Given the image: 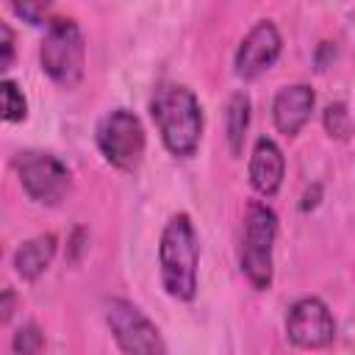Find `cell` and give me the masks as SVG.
<instances>
[{"label":"cell","mask_w":355,"mask_h":355,"mask_svg":"<svg viewBox=\"0 0 355 355\" xmlns=\"http://www.w3.org/2000/svg\"><path fill=\"white\" fill-rule=\"evenodd\" d=\"M150 114L172 155L191 158L197 153L202 139V108L191 89L180 83H161L150 100Z\"/></svg>","instance_id":"1"},{"label":"cell","mask_w":355,"mask_h":355,"mask_svg":"<svg viewBox=\"0 0 355 355\" xmlns=\"http://www.w3.org/2000/svg\"><path fill=\"white\" fill-rule=\"evenodd\" d=\"M158 269L161 286L172 300L189 302L197 294V269H200V239L189 214H175L158 241Z\"/></svg>","instance_id":"2"},{"label":"cell","mask_w":355,"mask_h":355,"mask_svg":"<svg viewBox=\"0 0 355 355\" xmlns=\"http://www.w3.org/2000/svg\"><path fill=\"white\" fill-rule=\"evenodd\" d=\"M275 239H277V214L263 202H252L244 216L239 263L244 277L258 291H266L275 277Z\"/></svg>","instance_id":"3"},{"label":"cell","mask_w":355,"mask_h":355,"mask_svg":"<svg viewBox=\"0 0 355 355\" xmlns=\"http://www.w3.org/2000/svg\"><path fill=\"white\" fill-rule=\"evenodd\" d=\"M44 75L61 89H75L86 72V39L75 19H53L39 47Z\"/></svg>","instance_id":"4"},{"label":"cell","mask_w":355,"mask_h":355,"mask_svg":"<svg viewBox=\"0 0 355 355\" xmlns=\"http://www.w3.org/2000/svg\"><path fill=\"white\" fill-rule=\"evenodd\" d=\"M97 147L103 153V158L122 169V172H133L139 169L141 158H144V147H147V136L141 128V119L128 111V108H114L108 111L100 122H97Z\"/></svg>","instance_id":"5"},{"label":"cell","mask_w":355,"mask_h":355,"mask_svg":"<svg viewBox=\"0 0 355 355\" xmlns=\"http://www.w3.org/2000/svg\"><path fill=\"white\" fill-rule=\"evenodd\" d=\"M25 194L39 205H58L72 186V175L61 158L42 150H25L14 158Z\"/></svg>","instance_id":"6"},{"label":"cell","mask_w":355,"mask_h":355,"mask_svg":"<svg viewBox=\"0 0 355 355\" xmlns=\"http://www.w3.org/2000/svg\"><path fill=\"white\" fill-rule=\"evenodd\" d=\"M103 313H105V324L111 327V336L122 352H130V355L166 352V344L161 341L158 327L150 322V316L139 305H133L122 297H111V300H105Z\"/></svg>","instance_id":"7"},{"label":"cell","mask_w":355,"mask_h":355,"mask_svg":"<svg viewBox=\"0 0 355 355\" xmlns=\"http://www.w3.org/2000/svg\"><path fill=\"white\" fill-rule=\"evenodd\" d=\"M286 336L302 349H322L336 338V319L319 297H302L286 313Z\"/></svg>","instance_id":"8"},{"label":"cell","mask_w":355,"mask_h":355,"mask_svg":"<svg viewBox=\"0 0 355 355\" xmlns=\"http://www.w3.org/2000/svg\"><path fill=\"white\" fill-rule=\"evenodd\" d=\"M280 50H283V39H280V31L275 28V22H269V19L255 22L236 50V61H233L236 75L244 80L258 78L277 61Z\"/></svg>","instance_id":"9"},{"label":"cell","mask_w":355,"mask_h":355,"mask_svg":"<svg viewBox=\"0 0 355 355\" xmlns=\"http://www.w3.org/2000/svg\"><path fill=\"white\" fill-rule=\"evenodd\" d=\"M313 103H316V94L308 83H291V86H283L277 94H275V103H272V119H275V128L283 133V136H297L308 119H311V111H313Z\"/></svg>","instance_id":"10"},{"label":"cell","mask_w":355,"mask_h":355,"mask_svg":"<svg viewBox=\"0 0 355 355\" xmlns=\"http://www.w3.org/2000/svg\"><path fill=\"white\" fill-rule=\"evenodd\" d=\"M283 175H286L283 150L272 139L261 136L252 147V155H250V183H252V189L261 197H275L283 186Z\"/></svg>","instance_id":"11"},{"label":"cell","mask_w":355,"mask_h":355,"mask_svg":"<svg viewBox=\"0 0 355 355\" xmlns=\"http://www.w3.org/2000/svg\"><path fill=\"white\" fill-rule=\"evenodd\" d=\"M55 247H58V241H55L53 233H42V236H36V239H28V241H25L22 247H17V252H14V269H17V275L25 277V280L42 277L44 269H47V266L53 263V258H55Z\"/></svg>","instance_id":"12"},{"label":"cell","mask_w":355,"mask_h":355,"mask_svg":"<svg viewBox=\"0 0 355 355\" xmlns=\"http://www.w3.org/2000/svg\"><path fill=\"white\" fill-rule=\"evenodd\" d=\"M225 125H227V144L233 155H241L244 150V139H247V128H250V97L244 92H236L227 100V114H225Z\"/></svg>","instance_id":"13"},{"label":"cell","mask_w":355,"mask_h":355,"mask_svg":"<svg viewBox=\"0 0 355 355\" xmlns=\"http://www.w3.org/2000/svg\"><path fill=\"white\" fill-rule=\"evenodd\" d=\"M322 125H324V130H327L333 139H338V141H347V139H352V133H355L352 114H349V108H347L344 103H330V105L322 111Z\"/></svg>","instance_id":"14"},{"label":"cell","mask_w":355,"mask_h":355,"mask_svg":"<svg viewBox=\"0 0 355 355\" xmlns=\"http://www.w3.org/2000/svg\"><path fill=\"white\" fill-rule=\"evenodd\" d=\"M0 97H3V119L6 122H22L28 116V100L11 78H6L0 83Z\"/></svg>","instance_id":"15"},{"label":"cell","mask_w":355,"mask_h":355,"mask_svg":"<svg viewBox=\"0 0 355 355\" xmlns=\"http://www.w3.org/2000/svg\"><path fill=\"white\" fill-rule=\"evenodd\" d=\"M55 0H11L14 14L28 25H44L50 19Z\"/></svg>","instance_id":"16"},{"label":"cell","mask_w":355,"mask_h":355,"mask_svg":"<svg viewBox=\"0 0 355 355\" xmlns=\"http://www.w3.org/2000/svg\"><path fill=\"white\" fill-rule=\"evenodd\" d=\"M11 349L14 352H22V355H33V352H42L44 349V333L36 327V324H22L14 338H11Z\"/></svg>","instance_id":"17"},{"label":"cell","mask_w":355,"mask_h":355,"mask_svg":"<svg viewBox=\"0 0 355 355\" xmlns=\"http://www.w3.org/2000/svg\"><path fill=\"white\" fill-rule=\"evenodd\" d=\"M0 50H3L0 53V69H8L14 61V33L6 22L0 25Z\"/></svg>","instance_id":"18"},{"label":"cell","mask_w":355,"mask_h":355,"mask_svg":"<svg viewBox=\"0 0 355 355\" xmlns=\"http://www.w3.org/2000/svg\"><path fill=\"white\" fill-rule=\"evenodd\" d=\"M11 313H14V291L6 288L3 291V300H0V324H6L11 319Z\"/></svg>","instance_id":"19"}]
</instances>
